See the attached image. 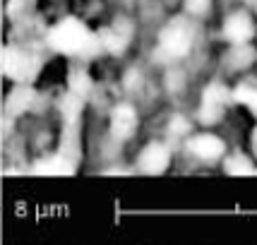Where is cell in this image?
I'll use <instances>...</instances> for the list:
<instances>
[{"instance_id":"obj_1","label":"cell","mask_w":257,"mask_h":245,"mask_svg":"<svg viewBox=\"0 0 257 245\" xmlns=\"http://www.w3.org/2000/svg\"><path fill=\"white\" fill-rule=\"evenodd\" d=\"M46 44L51 51H56L65 58H72V60H79V63H87L99 53H103L99 32H91L77 17H65V20L53 24L46 32Z\"/></svg>"},{"instance_id":"obj_2","label":"cell","mask_w":257,"mask_h":245,"mask_svg":"<svg viewBox=\"0 0 257 245\" xmlns=\"http://www.w3.org/2000/svg\"><path fill=\"white\" fill-rule=\"evenodd\" d=\"M190 20L192 17H173L171 22H166L159 29L152 58L164 70L183 63L192 53V48H195V27H192Z\"/></svg>"},{"instance_id":"obj_3","label":"cell","mask_w":257,"mask_h":245,"mask_svg":"<svg viewBox=\"0 0 257 245\" xmlns=\"http://www.w3.org/2000/svg\"><path fill=\"white\" fill-rule=\"evenodd\" d=\"M231 106H233V84L214 77L200 89V99L192 111V118L202 130H212L226 118Z\"/></svg>"},{"instance_id":"obj_4","label":"cell","mask_w":257,"mask_h":245,"mask_svg":"<svg viewBox=\"0 0 257 245\" xmlns=\"http://www.w3.org/2000/svg\"><path fill=\"white\" fill-rule=\"evenodd\" d=\"M3 72L15 84H32L41 72V56L22 44L5 46L3 48Z\"/></svg>"},{"instance_id":"obj_5","label":"cell","mask_w":257,"mask_h":245,"mask_svg":"<svg viewBox=\"0 0 257 245\" xmlns=\"http://www.w3.org/2000/svg\"><path fill=\"white\" fill-rule=\"evenodd\" d=\"M180 149L200 166H216V164L221 166L226 154L231 152L226 140L219 133H214V130H197L195 135H190L185 140V145Z\"/></svg>"},{"instance_id":"obj_6","label":"cell","mask_w":257,"mask_h":245,"mask_svg":"<svg viewBox=\"0 0 257 245\" xmlns=\"http://www.w3.org/2000/svg\"><path fill=\"white\" fill-rule=\"evenodd\" d=\"M106 133L115 145H127L140 133V106L133 99H120L108 106Z\"/></svg>"},{"instance_id":"obj_7","label":"cell","mask_w":257,"mask_h":245,"mask_svg":"<svg viewBox=\"0 0 257 245\" xmlns=\"http://www.w3.org/2000/svg\"><path fill=\"white\" fill-rule=\"evenodd\" d=\"M173 159H176V147L161 137H154L140 147L133 168L145 176H161L173 166Z\"/></svg>"},{"instance_id":"obj_8","label":"cell","mask_w":257,"mask_h":245,"mask_svg":"<svg viewBox=\"0 0 257 245\" xmlns=\"http://www.w3.org/2000/svg\"><path fill=\"white\" fill-rule=\"evenodd\" d=\"M221 39L228 46H245L257 39V24L252 12L247 10H233L226 15L221 24Z\"/></svg>"},{"instance_id":"obj_9","label":"cell","mask_w":257,"mask_h":245,"mask_svg":"<svg viewBox=\"0 0 257 245\" xmlns=\"http://www.w3.org/2000/svg\"><path fill=\"white\" fill-rule=\"evenodd\" d=\"M133 32H135V27L127 20H115L113 24L99 29V41H101L103 53H108V56H123L125 51L130 48V44H133Z\"/></svg>"},{"instance_id":"obj_10","label":"cell","mask_w":257,"mask_h":245,"mask_svg":"<svg viewBox=\"0 0 257 245\" xmlns=\"http://www.w3.org/2000/svg\"><path fill=\"white\" fill-rule=\"evenodd\" d=\"M257 63V48L252 44L245 46H228L221 56V70L224 75H233V77H245Z\"/></svg>"},{"instance_id":"obj_11","label":"cell","mask_w":257,"mask_h":245,"mask_svg":"<svg viewBox=\"0 0 257 245\" xmlns=\"http://www.w3.org/2000/svg\"><path fill=\"white\" fill-rule=\"evenodd\" d=\"M161 130H164V133H161V140L171 142L173 147H183L190 135L197 133V122H195V118H192L190 113L171 111L166 115L164 125H161Z\"/></svg>"},{"instance_id":"obj_12","label":"cell","mask_w":257,"mask_h":245,"mask_svg":"<svg viewBox=\"0 0 257 245\" xmlns=\"http://www.w3.org/2000/svg\"><path fill=\"white\" fill-rule=\"evenodd\" d=\"M39 101H41V96L32 84H15L12 91H8V99H5V115L17 120L27 113L36 111Z\"/></svg>"},{"instance_id":"obj_13","label":"cell","mask_w":257,"mask_h":245,"mask_svg":"<svg viewBox=\"0 0 257 245\" xmlns=\"http://www.w3.org/2000/svg\"><path fill=\"white\" fill-rule=\"evenodd\" d=\"M65 89L72 91L75 96H79V99L89 101L91 96H94V91H96V82H94V77H91V72L87 70V65L84 63H75V65L67 70V79H65Z\"/></svg>"},{"instance_id":"obj_14","label":"cell","mask_w":257,"mask_h":245,"mask_svg":"<svg viewBox=\"0 0 257 245\" xmlns=\"http://www.w3.org/2000/svg\"><path fill=\"white\" fill-rule=\"evenodd\" d=\"M221 171L226 176H257V159L250 152L231 149L221 161Z\"/></svg>"},{"instance_id":"obj_15","label":"cell","mask_w":257,"mask_h":245,"mask_svg":"<svg viewBox=\"0 0 257 245\" xmlns=\"http://www.w3.org/2000/svg\"><path fill=\"white\" fill-rule=\"evenodd\" d=\"M233 106H240L257 118V77L245 75L233 84Z\"/></svg>"},{"instance_id":"obj_16","label":"cell","mask_w":257,"mask_h":245,"mask_svg":"<svg viewBox=\"0 0 257 245\" xmlns=\"http://www.w3.org/2000/svg\"><path fill=\"white\" fill-rule=\"evenodd\" d=\"M190 89V77L188 72L183 70L180 65H173V67H166L164 75H161V91L171 96V99H178L183 96L185 91Z\"/></svg>"},{"instance_id":"obj_17","label":"cell","mask_w":257,"mask_h":245,"mask_svg":"<svg viewBox=\"0 0 257 245\" xmlns=\"http://www.w3.org/2000/svg\"><path fill=\"white\" fill-rule=\"evenodd\" d=\"M34 168H36L39 173H53V176H63V173H72V171L77 168V161L56 149V152H51V154L41 156V159L34 164Z\"/></svg>"},{"instance_id":"obj_18","label":"cell","mask_w":257,"mask_h":245,"mask_svg":"<svg viewBox=\"0 0 257 245\" xmlns=\"http://www.w3.org/2000/svg\"><path fill=\"white\" fill-rule=\"evenodd\" d=\"M118 87L125 91V99H137V96H142L147 91V75L142 67H125V72L120 75V82H118Z\"/></svg>"},{"instance_id":"obj_19","label":"cell","mask_w":257,"mask_h":245,"mask_svg":"<svg viewBox=\"0 0 257 245\" xmlns=\"http://www.w3.org/2000/svg\"><path fill=\"white\" fill-rule=\"evenodd\" d=\"M212 3L214 0H185V15L192 17V20H202L212 12Z\"/></svg>"},{"instance_id":"obj_20","label":"cell","mask_w":257,"mask_h":245,"mask_svg":"<svg viewBox=\"0 0 257 245\" xmlns=\"http://www.w3.org/2000/svg\"><path fill=\"white\" fill-rule=\"evenodd\" d=\"M32 8H34V0H10L8 3V15H10V20L22 22V20L29 17Z\"/></svg>"},{"instance_id":"obj_21","label":"cell","mask_w":257,"mask_h":245,"mask_svg":"<svg viewBox=\"0 0 257 245\" xmlns=\"http://www.w3.org/2000/svg\"><path fill=\"white\" fill-rule=\"evenodd\" d=\"M250 154L257 159V122L252 125V130H250Z\"/></svg>"},{"instance_id":"obj_22","label":"cell","mask_w":257,"mask_h":245,"mask_svg":"<svg viewBox=\"0 0 257 245\" xmlns=\"http://www.w3.org/2000/svg\"><path fill=\"white\" fill-rule=\"evenodd\" d=\"M255 15H257V0H255Z\"/></svg>"}]
</instances>
